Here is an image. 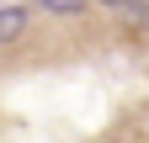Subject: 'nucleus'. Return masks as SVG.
Returning a JSON list of instances; mask_svg holds the SVG:
<instances>
[{
	"label": "nucleus",
	"mask_w": 149,
	"mask_h": 143,
	"mask_svg": "<svg viewBox=\"0 0 149 143\" xmlns=\"http://www.w3.org/2000/svg\"><path fill=\"white\" fill-rule=\"evenodd\" d=\"M22 32H27V11H22V0H16V6H0V48L16 43Z\"/></svg>",
	"instance_id": "1"
},
{
	"label": "nucleus",
	"mask_w": 149,
	"mask_h": 143,
	"mask_svg": "<svg viewBox=\"0 0 149 143\" xmlns=\"http://www.w3.org/2000/svg\"><path fill=\"white\" fill-rule=\"evenodd\" d=\"M85 6H91V0H43V11H48V16H80Z\"/></svg>",
	"instance_id": "2"
},
{
	"label": "nucleus",
	"mask_w": 149,
	"mask_h": 143,
	"mask_svg": "<svg viewBox=\"0 0 149 143\" xmlns=\"http://www.w3.org/2000/svg\"><path fill=\"white\" fill-rule=\"evenodd\" d=\"M96 6H112V11H117V6H128V0H96Z\"/></svg>",
	"instance_id": "3"
}]
</instances>
